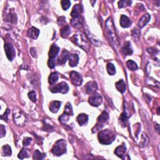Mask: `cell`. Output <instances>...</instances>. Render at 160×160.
<instances>
[{
    "mask_svg": "<svg viewBox=\"0 0 160 160\" xmlns=\"http://www.w3.org/2000/svg\"><path fill=\"white\" fill-rule=\"evenodd\" d=\"M128 121V116L127 115H126V113L125 112H123L120 117V123L123 126V127H124V126H126V122H127Z\"/></svg>",
    "mask_w": 160,
    "mask_h": 160,
    "instance_id": "d6a6232c",
    "label": "cell"
},
{
    "mask_svg": "<svg viewBox=\"0 0 160 160\" xmlns=\"http://www.w3.org/2000/svg\"><path fill=\"white\" fill-rule=\"evenodd\" d=\"M58 79H59V76H58V73L53 72L49 75L48 82L51 85H53L58 81Z\"/></svg>",
    "mask_w": 160,
    "mask_h": 160,
    "instance_id": "4316f807",
    "label": "cell"
},
{
    "mask_svg": "<svg viewBox=\"0 0 160 160\" xmlns=\"http://www.w3.org/2000/svg\"><path fill=\"white\" fill-rule=\"evenodd\" d=\"M79 62V56L77 54H71L69 57V64L71 67L77 66Z\"/></svg>",
    "mask_w": 160,
    "mask_h": 160,
    "instance_id": "603a6c76",
    "label": "cell"
},
{
    "mask_svg": "<svg viewBox=\"0 0 160 160\" xmlns=\"http://www.w3.org/2000/svg\"><path fill=\"white\" fill-rule=\"evenodd\" d=\"M50 90L53 93H60L61 94H66L69 91V86L68 84L65 82H61L58 85L52 87Z\"/></svg>",
    "mask_w": 160,
    "mask_h": 160,
    "instance_id": "52a82bcc",
    "label": "cell"
},
{
    "mask_svg": "<svg viewBox=\"0 0 160 160\" xmlns=\"http://www.w3.org/2000/svg\"><path fill=\"white\" fill-rule=\"evenodd\" d=\"M10 109H7L6 111L4 113V115L1 116V119L3 120H5L6 121H8V115L10 114Z\"/></svg>",
    "mask_w": 160,
    "mask_h": 160,
    "instance_id": "ab89813d",
    "label": "cell"
},
{
    "mask_svg": "<svg viewBox=\"0 0 160 160\" xmlns=\"http://www.w3.org/2000/svg\"><path fill=\"white\" fill-rule=\"evenodd\" d=\"M46 157V154L41 153L39 150H36L35 152L34 155H33V159H38V160H41L43 159Z\"/></svg>",
    "mask_w": 160,
    "mask_h": 160,
    "instance_id": "1f68e13d",
    "label": "cell"
},
{
    "mask_svg": "<svg viewBox=\"0 0 160 160\" xmlns=\"http://www.w3.org/2000/svg\"><path fill=\"white\" fill-rule=\"evenodd\" d=\"M115 85H116V88L117 90L120 91V93H124L125 92L126 89V86L125 82L123 80H120V81L116 82Z\"/></svg>",
    "mask_w": 160,
    "mask_h": 160,
    "instance_id": "cb8c5ba5",
    "label": "cell"
},
{
    "mask_svg": "<svg viewBox=\"0 0 160 160\" xmlns=\"http://www.w3.org/2000/svg\"><path fill=\"white\" fill-rule=\"evenodd\" d=\"M121 52L125 56H130L133 54V49L131 46L130 42L126 41L121 48Z\"/></svg>",
    "mask_w": 160,
    "mask_h": 160,
    "instance_id": "4fadbf2b",
    "label": "cell"
},
{
    "mask_svg": "<svg viewBox=\"0 0 160 160\" xmlns=\"http://www.w3.org/2000/svg\"><path fill=\"white\" fill-rule=\"evenodd\" d=\"M5 52L6 53V55L8 60L10 61H13L14 58L16 55L15 49L13 45L11 44L7 43L5 45Z\"/></svg>",
    "mask_w": 160,
    "mask_h": 160,
    "instance_id": "30bf717a",
    "label": "cell"
},
{
    "mask_svg": "<svg viewBox=\"0 0 160 160\" xmlns=\"http://www.w3.org/2000/svg\"><path fill=\"white\" fill-rule=\"evenodd\" d=\"M126 152V147L124 145L118 146L115 151V153L121 159L124 158Z\"/></svg>",
    "mask_w": 160,
    "mask_h": 160,
    "instance_id": "2e32d148",
    "label": "cell"
},
{
    "mask_svg": "<svg viewBox=\"0 0 160 160\" xmlns=\"http://www.w3.org/2000/svg\"><path fill=\"white\" fill-rule=\"evenodd\" d=\"M28 97L33 103H36V101H37L36 94V93L34 91H30L29 93H28Z\"/></svg>",
    "mask_w": 160,
    "mask_h": 160,
    "instance_id": "74e56055",
    "label": "cell"
},
{
    "mask_svg": "<svg viewBox=\"0 0 160 160\" xmlns=\"http://www.w3.org/2000/svg\"><path fill=\"white\" fill-rule=\"evenodd\" d=\"M64 113L68 115L69 116H73V108L70 103H68L64 107Z\"/></svg>",
    "mask_w": 160,
    "mask_h": 160,
    "instance_id": "f546056e",
    "label": "cell"
},
{
    "mask_svg": "<svg viewBox=\"0 0 160 160\" xmlns=\"http://www.w3.org/2000/svg\"><path fill=\"white\" fill-rule=\"evenodd\" d=\"M77 121L80 126H85L88 122V116L86 114H80L77 117Z\"/></svg>",
    "mask_w": 160,
    "mask_h": 160,
    "instance_id": "44dd1931",
    "label": "cell"
},
{
    "mask_svg": "<svg viewBox=\"0 0 160 160\" xmlns=\"http://www.w3.org/2000/svg\"><path fill=\"white\" fill-rule=\"evenodd\" d=\"M70 23L73 27L76 28H80L83 26V21L82 18L81 16H80V17L77 18H72L70 21Z\"/></svg>",
    "mask_w": 160,
    "mask_h": 160,
    "instance_id": "ffe728a7",
    "label": "cell"
},
{
    "mask_svg": "<svg viewBox=\"0 0 160 160\" xmlns=\"http://www.w3.org/2000/svg\"><path fill=\"white\" fill-rule=\"evenodd\" d=\"M70 116H69L68 115L63 113L61 116H60V118H59V120H60V121L61 123H66L69 121Z\"/></svg>",
    "mask_w": 160,
    "mask_h": 160,
    "instance_id": "e575fe53",
    "label": "cell"
},
{
    "mask_svg": "<svg viewBox=\"0 0 160 160\" xmlns=\"http://www.w3.org/2000/svg\"><path fill=\"white\" fill-rule=\"evenodd\" d=\"M70 55V53L66 49H63L60 56L58 57V64L59 65H64L66 63V61L69 59Z\"/></svg>",
    "mask_w": 160,
    "mask_h": 160,
    "instance_id": "8fae6325",
    "label": "cell"
},
{
    "mask_svg": "<svg viewBox=\"0 0 160 160\" xmlns=\"http://www.w3.org/2000/svg\"><path fill=\"white\" fill-rule=\"evenodd\" d=\"M106 68H107V71L109 74H110L111 76L115 75L116 74V68H115V66H114L113 64L112 63H108L106 66Z\"/></svg>",
    "mask_w": 160,
    "mask_h": 160,
    "instance_id": "4dcf8cb0",
    "label": "cell"
},
{
    "mask_svg": "<svg viewBox=\"0 0 160 160\" xmlns=\"http://www.w3.org/2000/svg\"><path fill=\"white\" fill-rule=\"evenodd\" d=\"M13 119L14 123L18 126H24L27 121V118L25 113L16 107L13 110Z\"/></svg>",
    "mask_w": 160,
    "mask_h": 160,
    "instance_id": "277c9868",
    "label": "cell"
},
{
    "mask_svg": "<svg viewBox=\"0 0 160 160\" xmlns=\"http://www.w3.org/2000/svg\"><path fill=\"white\" fill-rule=\"evenodd\" d=\"M131 4V2L127 1V0H123V1H120L118 2V7L119 8H124L126 6H130Z\"/></svg>",
    "mask_w": 160,
    "mask_h": 160,
    "instance_id": "8d00e7d4",
    "label": "cell"
},
{
    "mask_svg": "<svg viewBox=\"0 0 160 160\" xmlns=\"http://www.w3.org/2000/svg\"><path fill=\"white\" fill-rule=\"evenodd\" d=\"M109 119V114L106 111H103L101 115L98 118V122L95 127L92 129L93 133H96L100 129H102L104 124L108 121Z\"/></svg>",
    "mask_w": 160,
    "mask_h": 160,
    "instance_id": "8992f818",
    "label": "cell"
},
{
    "mask_svg": "<svg viewBox=\"0 0 160 160\" xmlns=\"http://www.w3.org/2000/svg\"><path fill=\"white\" fill-rule=\"evenodd\" d=\"M0 127H1V138H3L5 136V134H6V128L2 124L0 126Z\"/></svg>",
    "mask_w": 160,
    "mask_h": 160,
    "instance_id": "60d3db41",
    "label": "cell"
},
{
    "mask_svg": "<svg viewBox=\"0 0 160 160\" xmlns=\"http://www.w3.org/2000/svg\"><path fill=\"white\" fill-rule=\"evenodd\" d=\"M28 157L29 156H28V153L27 150L26 149L23 148L18 155V158L21 159H23L24 158H28Z\"/></svg>",
    "mask_w": 160,
    "mask_h": 160,
    "instance_id": "836d02e7",
    "label": "cell"
},
{
    "mask_svg": "<svg viewBox=\"0 0 160 160\" xmlns=\"http://www.w3.org/2000/svg\"><path fill=\"white\" fill-rule=\"evenodd\" d=\"M30 53L32 55V56L33 58H36L37 57V54H36V49L35 48H31L30 49Z\"/></svg>",
    "mask_w": 160,
    "mask_h": 160,
    "instance_id": "b9f144b4",
    "label": "cell"
},
{
    "mask_svg": "<svg viewBox=\"0 0 160 160\" xmlns=\"http://www.w3.org/2000/svg\"><path fill=\"white\" fill-rule=\"evenodd\" d=\"M53 155L60 156L66 152V142L64 140H58L52 149Z\"/></svg>",
    "mask_w": 160,
    "mask_h": 160,
    "instance_id": "5b68a950",
    "label": "cell"
},
{
    "mask_svg": "<svg viewBox=\"0 0 160 160\" xmlns=\"http://www.w3.org/2000/svg\"><path fill=\"white\" fill-rule=\"evenodd\" d=\"M31 141H32V138H29V137H26L24 138L23 141V145L24 146H28V145H30Z\"/></svg>",
    "mask_w": 160,
    "mask_h": 160,
    "instance_id": "f35d334b",
    "label": "cell"
},
{
    "mask_svg": "<svg viewBox=\"0 0 160 160\" xmlns=\"http://www.w3.org/2000/svg\"><path fill=\"white\" fill-rule=\"evenodd\" d=\"M83 11L82 7L80 5H76L74 6L73 10L71 11V15L72 16V18H77L80 17V15L81 14Z\"/></svg>",
    "mask_w": 160,
    "mask_h": 160,
    "instance_id": "9a60e30c",
    "label": "cell"
},
{
    "mask_svg": "<svg viewBox=\"0 0 160 160\" xmlns=\"http://www.w3.org/2000/svg\"><path fill=\"white\" fill-rule=\"evenodd\" d=\"M155 129L156 130V131L159 133V124H156V127H155Z\"/></svg>",
    "mask_w": 160,
    "mask_h": 160,
    "instance_id": "7bdbcfd3",
    "label": "cell"
},
{
    "mask_svg": "<svg viewBox=\"0 0 160 160\" xmlns=\"http://www.w3.org/2000/svg\"><path fill=\"white\" fill-rule=\"evenodd\" d=\"M60 33H61V36L62 38H68L70 33H71V28L68 25H66V26L64 27L63 28H62L61 29L60 31Z\"/></svg>",
    "mask_w": 160,
    "mask_h": 160,
    "instance_id": "d4e9b609",
    "label": "cell"
},
{
    "mask_svg": "<svg viewBox=\"0 0 160 160\" xmlns=\"http://www.w3.org/2000/svg\"><path fill=\"white\" fill-rule=\"evenodd\" d=\"M157 110H158V115H159V108H158Z\"/></svg>",
    "mask_w": 160,
    "mask_h": 160,
    "instance_id": "ee69618b",
    "label": "cell"
},
{
    "mask_svg": "<svg viewBox=\"0 0 160 160\" xmlns=\"http://www.w3.org/2000/svg\"><path fill=\"white\" fill-rule=\"evenodd\" d=\"M61 104V103L59 102V101H53V102L50 103L49 106L50 111L53 113H56L60 108Z\"/></svg>",
    "mask_w": 160,
    "mask_h": 160,
    "instance_id": "ac0fdd59",
    "label": "cell"
},
{
    "mask_svg": "<svg viewBox=\"0 0 160 160\" xmlns=\"http://www.w3.org/2000/svg\"><path fill=\"white\" fill-rule=\"evenodd\" d=\"M70 78L74 86H81L83 83V78L80 73L76 71H71L70 74Z\"/></svg>",
    "mask_w": 160,
    "mask_h": 160,
    "instance_id": "ba28073f",
    "label": "cell"
},
{
    "mask_svg": "<svg viewBox=\"0 0 160 160\" xmlns=\"http://www.w3.org/2000/svg\"><path fill=\"white\" fill-rule=\"evenodd\" d=\"M89 103L93 106H99L103 102V98L99 94L95 93L91 95L88 99Z\"/></svg>",
    "mask_w": 160,
    "mask_h": 160,
    "instance_id": "9c48e42d",
    "label": "cell"
},
{
    "mask_svg": "<svg viewBox=\"0 0 160 160\" xmlns=\"http://www.w3.org/2000/svg\"><path fill=\"white\" fill-rule=\"evenodd\" d=\"M97 89H98V85L97 83L95 81H89L85 86L86 93L89 95L94 94Z\"/></svg>",
    "mask_w": 160,
    "mask_h": 160,
    "instance_id": "7c38bea8",
    "label": "cell"
},
{
    "mask_svg": "<svg viewBox=\"0 0 160 160\" xmlns=\"http://www.w3.org/2000/svg\"><path fill=\"white\" fill-rule=\"evenodd\" d=\"M115 138L116 134L111 130H105L101 131L98 133L99 141L102 145H110L114 141Z\"/></svg>",
    "mask_w": 160,
    "mask_h": 160,
    "instance_id": "3957f363",
    "label": "cell"
},
{
    "mask_svg": "<svg viewBox=\"0 0 160 160\" xmlns=\"http://www.w3.org/2000/svg\"><path fill=\"white\" fill-rule=\"evenodd\" d=\"M2 155L3 156H10L12 155L11 147L8 145H4L2 148Z\"/></svg>",
    "mask_w": 160,
    "mask_h": 160,
    "instance_id": "484cf974",
    "label": "cell"
},
{
    "mask_svg": "<svg viewBox=\"0 0 160 160\" xmlns=\"http://www.w3.org/2000/svg\"><path fill=\"white\" fill-rule=\"evenodd\" d=\"M8 20H9V21L13 24H16L17 22V16L16 14L13 12L11 11L8 15Z\"/></svg>",
    "mask_w": 160,
    "mask_h": 160,
    "instance_id": "f1b7e54d",
    "label": "cell"
},
{
    "mask_svg": "<svg viewBox=\"0 0 160 160\" xmlns=\"http://www.w3.org/2000/svg\"><path fill=\"white\" fill-rule=\"evenodd\" d=\"M71 39L74 44L84 49V51L88 52L90 48V44L88 38L85 34L81 32H78L77 34L74 35Z\"/></svg>",
    "mask_w": 160,
    "mask_h": 160,
    "instance_id": "6da1fadb",
    "label": "cell"
},
{
    "mask_svg": "<svg viewBox=\"0 0 160 160\" xmlns=\"http://www.w3.org/2000/svg\"><path fill=\"white\" fill-rule=\"evenodd\" d=\"M61 4L63 9L66 11L70 7L71 2L70 1H68V0H63V1H61Z\"/></svg>",
    "mask_w": 160,
    "mask_h": 160,
    "instance_id": "d590c367",
    "label": "cell"
},
{
    "mask_svg": "<svg viewBox=\"0 0 160 160\" xmlns=\"http://www.w3.org/2000/svg\"><path fill=\"white\" fill-rule=\"evenodd\" d=\"M106 28L111 43L115 46V47L117 48L119 46V41L118 38V36L116 35V30L114 27L113 22L111 18H109L106 21Z\"/></svg>",
    "mask_w": 160,
    "mask_h": 160,
    "instance_id": "7a4b0ae2",
    "label": "cell"
},
{
    "mask_svg": "<svg viewBox=\"0 0 160 160\" xmlns=\"http://www.w3.org/2000/svg\"><path fill=\"white\" fill-rule=\"evenodd\" d=\"M150 18H151V16L148 13L143 15L140 18V20H139L138 27L140 28H143L149 21Z\"/></svg>",
    "mask_w": 160,
    "mask_h": 160,
    "instance_id": "d6986e66",
    "label": "cell"
},
{
    "mask_svg": "<svg viewBox=\"0 0 160 160\" xmlns=\"http://www.w3.org/2000/svg\"><path fill=\"white\" fill-rule=\"evenodd\" d=\"M39 35V30L35 27H31L28 31V36L33 39H37Z\"/></svg>",
    "mask_w": 160,
    "mask_h": 160,
    "instance_id": "7402d4cb",
    "label": "cell"
},
{
    "mask_svg": "<svg viewBox=\"0 0 160 160\" xmlns=\"http://www.w3.org/2000/svg\"><path fill=\"white\" fill-rule=\"evenodd\" d=\"M126 66L131 71H135L138 69L137 64L133 60H128L126 62Z\"/></svg>",
    "mask_w": 160,
    "mask_h": 160,
    "instance_id": "83f0119b",
    "label": "cell"
},
{
    "mask_svg": "<svg viewBox=\"0 0 160 160\" xmlns=\"http://www.w3.org/2000/svg\"><path fill=\"white\" fill-rule=\"evenodd\" d=\"M120 25L123 28H129L131 27V21L130 19L125 15H121V18H120Z\"/></svg>",
    "mask_w": 160,
    "mask_h": 160,
    "instance_id": "e0dca14e",
    "label": "cell"
},
{
    "mask_svg": "<svg viewBox=\"0 0 160 160\" xmlns=\"http://www.w3.org/2000/svg\"><path fill=\"white\" fill-rule=\"evenodd\" d=\"M60 48H59L56 45L53 44L52 45L51 48H50L49 52V60H53L55 61V59L58 55L59 52H60Z\"/></svg>",
    "mask_w": 160,
    "mask_h": 160,
    "instance_id": "5bb4252c",
    "label": "cell"
}]
</instances>
